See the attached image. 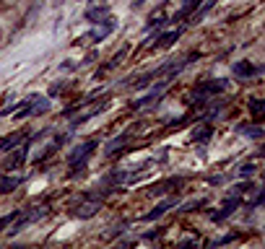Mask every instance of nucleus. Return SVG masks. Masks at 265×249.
<instances>
[{
	"label": "nucleus",
	"mask_w": 265,
	"mask_h": 249,
	"mask_svg": "<svg viewBox=\"0 0 265 249\" xmlns=\"http://www.w3.org/2000/svg\"><path fill=\"white\" fill-rule=\"evenodd\" d=\"M229 81L226 78H213V81H206V83H198L195 91H193V99H195V107H208V99L216 96V94H224Z\"/></svg>",
	"instance_id": "f257e3e1"
},
{
	"label": "nucleus",
	"mask_w": 265,
	"mask_h": 249,
	"mask_svg": "<svg viewBox=\"0 0 265 249\" xmlns=\"http://www.w3.org/2000/svg\"><path fill=\"white\" fill-rule=\"evenodd\" d=\"M94 151H96V140H88V143H84V145H78V148L68 156V164L73 166V171H81V169H84V166H86V159H88Z\"/></svg>",
	"instance_id": "f03ea898"
},
{
	"label": "nucleus",
	"mask_w": 265,
	"mask_h": 249,
	"mask_svg": "<svg viewBox=\"0 0 265 249\" xmlns=\"http://www.w3.org/2000/svg\"><path fill=\"white\" fill-rule=\"evenodd\" d=\"M99 210H102V200L99 197H88V200H84L81 205H76L70 210L73 213V218H81V221H86V218H94Z\"/></svg>",
	"instance_id": "7ed1b4c3"
},
{
	"label": "nucleus",
	"mask_w": 265,
	"mask_h": 249,
	"mask_svg": "<svg viewBox=\"0 0 265 249\" xmlns=\"http://www.w3.org/2000/svg\"><path fill=\"white\" fill-rule=\"evenodd\" d=\"M29 148H31V140H26V138H24V143L18 145V151H13V153L5 159L3 171H13V169H18V166L26 161V156H29Z\"/></svg>",
	"instance_id": "20e7f679"
},
{
	"label": "nucleus",
	"mask_w": 265,
	"mask_h": 249,
	"mask_svg": "<svg viewBox=\"0 0 265 249\" xmlns=\"http://www.w3.org/2000/svg\"><path fill=\"white\" fill-rule=\"evenodd\" d=\"M112 29H115V24L109 21V18H104L99 29H94V31L84 34V36H81V39H76V44H91V42H102L107 34H112Z\"/></svg>",
	"instance_id": "39448f33"
},
{
	"label": "nucleus",
	"mask_w": 265,
	"mask_h": 249,
	"mask_svg": "<svg viewBox=\"0 0 265 249\" xmlns=\"http://www.w3.org/2000/svg\"><path fill=\"white\" fill-rule=\"evenodd\" d=\"M242 205V197L239 195H229L226 197V202L221 205V210H216V213H211V218L216 221V223H221V221H226L229 216H234V210Z\"/></svg>",
	"instance_id": "423d86ee"
},
{
	"label": "nucleus",
	"mask_w": 265,
	"mask_h": 249,
	"mask_svg": "<svg viewBox=\"0 0 265 249\" xmlns=\"http://www.w3.org/2000/svg\"><path fill=\"white\" fill-rule=\"evenodd\" d=\"M179 36H182L179 29H172V31H164V34L159 31L156 36H153V47H156V50H169L172 44L179 39Z\"/></svg>",
	"instance_id": "0eeeda50"
},
{
	"label": "nucleus",
	"mask_w": 265,
	"mask_h": 249,
	"mask_svg": "<svg viewBox=\"0 0 265 249\" xmlns=\"http://www.w3.org/2000/svg\"><path fill=\"white\" fill-rule=\"evenodd\" d=\"M263 65H252L250 60H242V62H234V76L236 78H252V76H260Z\"/></svg>",
	"instance_id": "6e6552de"
},
{
	"label": "nucleus",
	"mask_w": 265,
	"mask_h": 249,
	"mask_svg": "<svg viewBox=\"0 0 265 249\" xmlns=\"http://www.w3.org/2000/svg\"><path fill=\"white\" fill-rule=\"evenodd\" d=\"M177 205V197H169V200H161L159 202V205L156 208H153V210H148V213H146L143 216V221H156V218H161L164 213H169V210L172 208H175Z\"/></svg>",
	"instance_id": "1a4fd4ad"
},
{
	"label": "nucleus",
	"mask_w": 265,
	"mask_h": 249,
	"mask_svg": "<svg viewBox=\"0 0 265 249\" xmlns=\"http://www.w3.org/2000/svg\"><path fill=\"white\" fill-rule=\"evenodd\" d=\"M24 177H16V174H3L0 171V195H8V192H13L16 187H21Z\"/></svg>",
	"instance_id": "9d476101"
},
{
	"label": "nucleus",
	"mask_w": 265,
	"mask_h": 249,
	"mask_svg": "<svg viewBox=\"0 0 265 249\" xmlns=\"http://www.w3.org/2000/svg\"><path fill=\"white\" fill-rule=\"evenodd\" d=\"M84 18L88 24H102L104 18H109V5H91L84 13Z\"/></svg>",
	"instance_id": "9b49d317"
},
{
	"label": "nucleus",
	"mask_w": 265,
	"mask_h": 249,
	"mask_svg": "<svg viewBox=\"0 0 265 249\" xmlns=\"http://www.w3.org/2000/svg\"><path fill=\"white\" fill-rule=\"evenodd\" d=\"M26 138V130H18V133H11L5 138H0V151H13L16 145H21Z\"/></svg>",
	"instance_id": "f8f14e48"
},
{
	"label": "nucleus",
	"mask_w": 265,
	"mask_h": 249,
	"mask_svg": "<svg viewBox=\"0 0 265 249\" xmlns=\"http://www.w3.org/2000/svg\"><path fill=\"white\" fill-rule=\"evenodd\" d=\"M130 135H133V130H125L120 138H115V140H109V145H107V148H104V153L107 156H115L117 151H120L122 148V145L127 143V140H130Z\"/></svg>",
	"instance_id": "ddd939ff"
},
{
	"label": "nucleus",
	"mask_w": 265,
	"mask_h": 249,
	"mask_svg": "<svg viewBox=\"0 0 265 249\" xmlns=\"http://www.w3.org/2000/svg\"><path fill=\"white\" fill-rule=\"evenodd\" d=\"M236 133L244 135V138H263V127L260 125H255V127H250V125H236Z\"/></svg>",
	"instance_id": "4468645a"
},
{
	"label": "nucleus",
	"mask_w": 265,
	"mask_h": 249,
	"mask_svg": "<svg viewBox=\"0 0 265 249\" xmlns=\"http://www.w3.org/2000/svg\"><path fill=\"white\" fill-rule=\"evenodd\" d=\"M250 112H252V117L255 119H260L263 117V112H265V104L260 99H250Z\"/></svg>",
	"instance_id": "2eb2a0df"
},
{
	"label": "nucleus",
	"mask_w": 265,
	"mask_h": 249,
	"mask_svg": "<svg viewBox=\"0 0 265 249\" xmlns=\"http://www.w3.org/2000/svg\"><path fill=\"white\" fill-rule=\"evenodd\" d=\"M252 190H255V184H252V182H239V184H236V187L229 192V195H242V192L247 195V192H252Z\"/></svg>",
	"instance_id": "dca6fc26"
},
{
	"label": "nucleus",
	"mask_w": 265,
	"mask_h": 249,
	"mask_svg": "<svg viewBox=\"0 0 265 249\" xmlns=\"http://www.w3.org/2000/svg\"><path fill=\"white\" fill-rule=\"evenodd\" d=\"M208 138H211V125L198 127V130L193 133V140H208Z\"/></svg>",
	"instance_id": "f3484780"
},
{
	"label": "nucleus",
	"mask_w": 265,
	"mask_h": 249,
	"mask_svg": "<svg viewBox=\"0 0 265 249\" xmlns=\"http://www.w3.org/2000/svg\"><path fill=\"white\" fill-rule=\"evenodd\" d=\"M62 91H65V83H62V81H55L52 86H50V96H55V94H62Z\"/></svg>",
	"instance_id": "a211bd4d"
},
{
	"label": "nucleus",
	"mask_w": 265,
	"mask_h": 249,
	"mask_svg": "<svg viewBox=\"0 0 265 249\" xmlns=\"http://www.w3.org/2000/svg\"><path fill=\"white\" fill-rule=\"evenodd\" d=\"M239 174H242V177H250V174H255V166L252 164H244L242 169H239Z\"/></svg>",
	"instance_id": "6ab92c4d"
},
{
	"label": "nucleus",
	"mask_w": 265,
	"mask_h": 249,
	"mask_svg": "<svg viewBox=\"0 0 265 249\" xmlns=\"http://www.w3.org/2000/svg\"><path fill=\"white\" fill-rule=\"evenodd\" d=\"M143 3H146V0H135V3H133V8H141Z\"/></svg>",
	"instance_id": "aec40b11"
},
{
	"label": "nucleus",
	"mask_w": 265,
	"mask_h": 249,
	"mask_svg": "<svg viewBox=\"0 0 265 249\" xmlns=\"http://www.w3.org/2000/svg\"><path fill=\"white\" fill-rule=\"evenodd\" d=\"M58 3H62V0H58Z\"/></svg>",
	"instance_id": "412c9836"
}]
</instances>
